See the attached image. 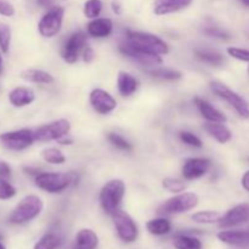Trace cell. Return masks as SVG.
Listing matches in <instances>:
<instances>
[{
	"label": "cell",
	"instance_id": "cell-1",
	"mask_svg": "<svg viewBox=\"0 0 249 249\" xmlns=\"http://www.w3.org/2000/svg\"><path fill=\"white\" fill-rule=\"evenodd\" d=\"M77 181L78 178L75 173L41 172L34 177L36 186L48 194H61L71 185L77 184Z\"/></svg>",
	"mask_w": 249,
	"mask_h": 249
},
{
	"label": "cell",
	"instance_id": "cell-2",
	"mask_svg": "<svg viewBox=\"0 0 249 249\" xmlns=\"http://www.w3.org/2000/svg\"><path fill=\"white\" fill-rule=\"evenodd\" d=\"M44 209V202L36 195H28L18 202L9 216V221L16 225H23L40 215Z\"/></svg>",
	"mask_w": 249,
	"mask_h": 249
},
{
	"label": "cell",
	"instance_id": "cell-3",
	"mask_svg": "<svg viewBox=\"0 0 249 249\" xmlns=\"http://www.w3.org/2000/svg\"><path fill=\"white\" fill-rule=\"evenodd\" d=\"M125 182L121 179L108 180L100 190L99 201L101 208L108 215H112L116 211L121 209L122 202L125 196Z\"/></svg>",
	"mask_w": 249,
	"mask_h": 249
},
{
	"label": "cell",
	"instance_id": "cell-4",
	"mask_svg": "<svg viewBox=\"0 0 249 249\" xmlns=\"http://www.w3.org/2000/svg\"><path fill=\"white\" fill-rule=\"evenodd\" d=\"M199 203L198 195L195 192H180L175 196L170 197L158 208L157 213L160 215H173V214H182L196 208Z\"/></svg>",
	"mask_w": 249,
	"mask_h": 249
},
{
	"label": "cell",
	"instance_id": "cell-5",
	"mask_svg": "<svg viewBox=\"0 0 249 249\" xmlns=\"http://www.w3.org/2000/svg\"><path fill=\"white\" fill-rule=\"evenodd\" d=\"M209 87H211L212 91H213L216 96L220 97V99L224 100L225 102H228V104L237 112V114L241 118L249 119V104L245 97L241 96L238 92L230 89L228 85L219 82V80H212V82L209 83Z\"/></svg>",
	"mask_w": 249,
	"mask_h": 249
},
{
	"label": "cell",
	"instance_id": "cell-6",
	"mask_svg": "<svg viewBox=\"0 0 249 249\" xmlns=\"http://www.w3.org/2000/svg\"><path fill=\"white\" fill-rule=\"evenodd\" d=\"M119 51L123 53L126 57L131 58L135 62L140 63L141 66H146V67H157V66L162 65L163 60L162 56L158 55V53H152L150 50H146V49L140 48V46L135 45L131 41H129L128 39L123 41V43L119 44Z\"/></svg>",
	"mask_w": 249,
	"mask_h": 249
},
{
	"label": "cell",
	"instance_id": "cell-7",
	"mask_svg": "<svg viewBox=\"0 0 249 249\" xmlns=\"http://www.w3.org/2000/svg\"><path fill=\"white\" fill-rule=\"evenodd\" d=\"M126 39L133 44H135V45L152 51L155 53H158L160 56H165L169 53V45L162 38L152 33L128 29L126 31Z\"/></svg>",
	"mask_w": 249,
	"mask_h": 249
},
{
	"label": "cell",
	"instance_id": "cell-8",
	"mask_svg": "<svg viewBox=\"0 0 249 249\" xmlns=\"http://www.w3.org/2000/svg\"><path fill=\"white\" fill-rule=\"evenodd\" d=\"M65 18V7L53 6L43 15L38 23V32L43 38L50 39L61 32Z\"/></svg>",
	"mask_w": 249,
	"mask_h": 249
},
{
	"label": "cell",
	"instance_id": "cell-9",
	"mask_svg": "<svg viewBox=\"0 0 249 249\" xmlns=\"http://www.w3.org/2000/svg\"><path fill=\"white\" fill-rule=\"evenodd\" d=\"M71 129H72V125L68 119H56L36 128L34 130V138H36V141H40V142L57 141L63 136L70 135Z\"/></svg>",
	"mask_w": 249,
	"mask_h": 249
},
{
	"label": "cell",
	"instance_id": "cell-10",
	"mask_svg": "<svg viewBox=\"0 0 249 249\" xmlns=\"http://www.w3.org/2000/svg\"><path fill=\"white\" fill-rule=\"evenodd\" d=\"M111 216L114 228H116L117 235L124 243H133L138 240V225L126 212L118 209Z\"/></svg>",
	"mask_w": 249,
	"mask_h": 249
},
{
	"label": "cell",
	"instance_id": "cell-11",
	"mask_svg": "<svg viewBox=\"0 0 249 249\" xmlns=\"http://www.w3.org/2000/svg\"><path fill=\"white\" fill-rule=\"evenodd\" d=\"M36 141L34 130L31 129H18V130L5 131L0 134V143L5 148L11 151H23L31 147Z\"/></svg>",
	"mask_w": 249,
	"mask_h": 249
},
{
	"label": "cell",
	"instance_id": "cell-12",
	"mask_svg": "<svg viewBox=\"0 0 249 249\" xmlns=\"http://www.w3.org/2000/svg\"><path fill=\"white\" fill-rule=\"evenodd\" d=\"M87 45V34L84 32L78 31L71 34L67 40H66L65 45H63L62 51H61V56H62L63 61L66 63H70V65L75 63Z\"/></svg>",
	"mask_w": 249,
	"mask_h": 249
},
{
	"label": "cell",
	"instance_id": "cell-13",
	"mask_svg": "<svg viewBox=\"0 0 249 249\" xmlns=\"http://www.w3.org/2000/svg\"><path fill=\"white\" fill-rule=\"evenodd\" d=\"M90 106L99 114H109L117 108V100L104 89H92L89 94Z\"/></svg>",
	"mask_w": 249,
	"mask_h": 249
},
{
	"label": "cell",
	"instance_id": "cell-14",
	"mask_svg": "<svg viewBox=\"0 0 249 249\" xmlns=\"http://www.w3.org/2000/svg\"><path fill=\"white\" fill-rule=\"evenodd\" d=\"M211 168V160L206 157L187 158L181 168V174L185 180L192 181L204 177Z\"/></svg>",
	"mask_w": 249,
	"mask_h": 249
},
{
	"label": "cell",
	"instance_id": "cell-15",
	"mask_svg": "<svg viewBox=\"0 0 249 249\" xmlns=\"http://www.w3.org/2000/svg\"><path fill=\"white\" fill-rule=\"evenodd\" d=\"M249 221V203H240L221 215L218 225L220 229H231Z\"/></svg>",
	"mask_w": 249,
	"mask_h": 249
},
{
	"label": "cell",
	"instance_id": "cell-16",
	"mask_svg": "<svg viewBox=\"0 0 249 249\" xmlns=\"http://www.w3.org/2000/svg\"><path fill=\"white\" fill-rule=\"evenodd\" d=\"M194 0H153V14L157 16L181 11L192 4Z\"/></svg>",
	"mask_w": 249,
	"mask_h": 249
},
{
	"label": "cell",
	"instance_id": "cell-17",
	"mask_svg": "<svg viewBox=\"0 0 249 249\" xmlns=\"http://www.w3.org/2000/svg\"><path fill=\"white\" fill-rule=\"evenodd\" d=\"M9 102L16 108H22V107L29 106L36 101V92L27 87H16L10 90L7 95Z\"/></svg>",
	"mask_w": 249,
	"mask_h": 249
},
{
	"label": "cell",
	"instance_id": "cell-18",
	"mask_svg": "<svg viewBox=\"0 0 249 249\" xmlns=\"http://www.w3.org/2000/svg\"><path fill=\"white\" fill-rule=\"evenodd\" d=\"M195 105H196L201 116L207 122H214V123H226L228 122L225 114L221 111H219L218 108H215L207 100L202 99V97H195Z\"/></svg>",
	"mask_w": 249,
	"mask_h": 249
},
{
	"label": "cell",
	"instance_id": "cell-19",
	"mask_svg": "<svg viewBox=\"0 0 249 249\" xmlns=\"http://www.w3.org/2000/svg\"><path fill=\"white\" fill-rule=\"evenodd\" d=\"M112 31H113V22L106 17H102V18L97 17V18L91 19L87 26L88 36L97 39L107 38L111 36Z\"/></svg>",
	"mask_w": 249,
	"mask_h": 249
},
{
	"label": "cell",
	"instance_id": "cell-20",
	"mask_svg": "<svg viewBox=\"0 0 249 249\" xmlns=\"http://www.w3.org/2000/svg\"><path fill=\"white\" fill-rule=\"evenodd\" d=\"M117 89L124 97H129L135 94L139 89V80L125 71H119L117 75Z\"/></svg>",
	"mask_w": 249,
	"mask_h": 249
},
{
	"label": "cell",
	"instance_id": "cell-21",
	"mask_svg": "<svg viewBox=\"0 0 249 249\" xmlns=\"http://www.w3.org/2000/svg\"><path fill=\"white\" fill-rule=\"evenodd\" d=\"M216 237L220 242L229 246H246L249 243V231L224 229L216 235Z\"/></svg>",
	"mask_w": 249,
	"mask_h": 249
},
{
	"label": "cell",
	"instance_id": "cell-22",
	"mask_svg": "<svg viewBox=\"0 0 249 249\" xmlns=\"http://www.w3.org/2000/svg\"><path fill=\"white\" fill-rule=\"evenodd\" d=\"M204 130L219 143H228L232 139V131L225 125V123H214V122H206Z\"/></svg>",
	"mask_w": 249,
	"mask_h": 249
},
{
	"label": "cell",
	"instance_id": "cell-23",
	"mask_svg": "<svg viewBox=\"0 0 249 249\" xmlns=\"http://www.w3.org/2000/svg\"><path fill=\"white\" fill-rule=\"evenodd\" d=\"M19 77L28 83H36V84H53L55 82V78L53 74L45 71L36 70V68H27L21 71Z\"/></svg>",
	"mask_w": 249,
	"mask_h": 249
},
{
	"label": "cell",
	"instance_id": "cell-24",
	"mask_svg": "<svg viewBox=\"0 0 249 249\" xmlns=\"http://www.w3.org/2000/svg\"><path fill=\"white\" fill-rule=\"evenodd\" d=\"M99 236L91 229H82L75 236V249H96Z\"/></svg>",
	"mask_w": 249,
	"mask_h": 249
},
{
	"label": "cell",
	"instance_id": "cell-25",
	"mask_svg": "<svg viewBox=\"0 0 249 249\" xmlns=\"http://www.w3.org/2000/svg\"><path fill=\"white\" fill-rule=\"evenodd\" d=\"M146 229L153 236H164L168 235L172 230V223L169 221V219L160 216V218L148 220L146 223Z\"/></svg>",
	"mask_w": 249,
	"mask_h": 249
},
{
	"label": "cell",
	"instance_id": "cell-26",
	"mask_svg": "<svg viewBox=\"0 0 249 249\" xmlns=\"http://www.w3.org/2000/svg\"><path fill=\"white\" fill-rule=\"evenodd\" d=\"M195 56L201 62L208 63L212 66H221L224 63V57L220 53L211 49H196Z\"/></svg>",
	"mask_w": 249,
	"mask_h": 249
},
{
	"label": "cell",
	"instance_id": "cell-27",
	"mask_svg": "<svg viewBox=\"0 0 249 249\" xmlns=\"http://www.w3.org/2000/svg\"><path fill=\"white\" fill-rule=\"evenodd\" d=\"M221 218V214L216 211H199L191 215V220L196 224H203V225H212L218 224Z\"/></svg>",
	"mask_w": 249,
	"mask_h": 249
},
{
	"label": "cell",
	"instance_id": "cell-28",
	"mask_svg": "<svg viewBox=\"0 0 249 249\" xmlns=\"http://www.w3.org/2000/svg\"><path fill=\"white\" fill-rule=\"evenodd\" d=\"M174 247L177 249H202L203 245L197 237L189 235H178L174 238Z\"/></svg>",
	"mask_w": 249,
	"mask_h": 249
},
{
	"label": "cell",
	"instance_id": "cell-29",
	"mask_svg": "<svg viewBox=\"0 0 249 249\" xmlns=\"http://www.w3.org/2000/svg\"><path fill=\"white\" fill-rule=\"evenodd\" d=\"M41 158L49 164L61 165L66 162V156L57 147H48L41 151Z\"/></svg>",
	"mask_w": 249,
	"mask_h": 249
},
{
	"label": "cell",
	"instance_id": "cell-30",
	"mask_svg": "<svg viewBox=\"0 0 249 249\" xmlns=\"http://www.w3.org/2000/svg\"><path fill=\"white\" fill-rule=\"evenodd\" d=\"M150 74L152 77L160 78L163 80H179L182 78V73L180 71L174 70V68H168V67H158L155 68L153 71H150Z\"/></svg>",
	"mask_w": 249,
	"mask_h": 249
},
{
	"label": "cell",
	"instance_id": "cell-31",
	"mask_svg": "<svg viewBox=\"0 0 249 249\" xmlns=\"http://www.w3.org/2000/svg\"><path fill=\"white\" fill-rule=\"evenodd\" d=\"M102 4L101 0H87L84 2V6H83V12H84V16L89 19L97 18L100 16L102 11Z\"/></svg>",
	"mask_w": 249,
	"mask_h": 249
},
{
	"label": "cell",
	"instance_id": "cell-32",
	"mask_svg": "<svg viewBox=\"0 0 249 249\" xmlns=\"http://www.w3.org/2000/svg\"><path fill=\"white\" fill-rule=\"evenodd\" d=\"M11 38L12 32L9 24L0 22V50H1V53H9L10 45H11Z\"/></svg>",
	"mask_w": 249,
	"mask_h": 249
},
{
	"label": "cell",
	"instance_id": "cell-33",
	"mask_svg": "<svg viewBox=\"0 0 249 249\" xmlns=\"http://www.w3.org/2000/svg\"><path fill=\"white\" fill-rule=\"evenodd\" d=\"M58 237L53 232L45 233L38 240V242L34 245L33 249H56L58 247Z\"/></svg>",
	"mask_w": 249,
	"mask_h": 249
},
{
	"label": "cell",
	"instance_id": "cell-34",
	"mask_svg": "<svg viewBox=\"0 0 249 249\" xmlns=\"http://www.w3.org/2000/svg\"><path fill=\"white\" fill-rule=\"evenodd\" d=\"M163 189L167 190L168 192H172V194H180V192H184L186 190L187 185L185 184L182 180L175 179V178H164L162 181Z\"/></svg>",
	"mask_w": 249,
	"mask_h": 249
},
{
	"label": "cell",
	"instance_id": "cell-35",
	"mask_svg": "<svg viewBox=\"0 0 249 249\" xmlns=\"http://www.w3.org/2000/svg\"><path fill=\"white\" fill-rule=\"evenodd\" d=\"M107 139H108V141L112 143V145L116 146V147L119 148V150H122V151L133 150V145H131L128 140H125L123 136L119 135V134L108 133L107 134Z\"/></svg>",
	"mask_w": 249,
	"mask_h": 249
},
{
	"label": "cell",
	"instance_id": "cell-36",
	"mask_svg": "<svg viewBox=\"0 0 249 249\" xmlns=\"http://www.w3.org/2000/svg\"><path fill=\"white\" fill-rule=\"evenodd\" d=\"M179 138L185 145L190 146V147H195V148H202L203 147V141L198 138L197 135H195L194 133L191 131H180Z\"/></svg>",
	"mask_w": 249,
	"mask_h": 249
},
{
	"label": "cell",
	"instance_id": "cell-37",
	"mask_svg": "<svg viewBox=\"0 0 249 249\" xmlns=\"http://www.w3.org/2000/svg\"><path fill=\"white\" fill-rule=\"evenodd\" d=\"M16 187L12 186L7 180L0 179V201H7L16 196Z\"/></svg>",
	"mask_w": 249,
	"mask_h": 249
},
{
	"label": "cell",
	"instance_id": "cell-38",
	"mask_svg": "<svg viewBox=\"0 0 249 249\" xmlns=\"http://www.w3.org/2000/svg\"><path fill=\"white\" fill-rule=\"evenodd\" d=\"M226 53L232 58L249 63V50H247V49L237 48V46H229V48H226Z\"/></svg>",
	"mask_w": 249,
	"mask_h": 249
},
{
	"label": "cell",
	"instance_id": "cell-39",
	"mask_svg": "<svg viewBox=\"0 0 249 249\" xmlns=\"http://www.w3.org/2000/svg\"><path fill=\"white\" fill-rule=\"evenodd\" d=\"M204 33L208 36H213V38H219V39H229L230 38V34L228 32L223 31L220 28H214V27H209V28L204 29Z\"/></svg>",
	"mask_w": 249,
	"mask_h": 249
},
{
	"label": "cell",
	"instance_id": "cell-40",
	"mask_svg": "<svg viewBox=\"0 0 249 249\" xmlns=\"http://www.w3.org/2000/svg\"><path fill=\"white\" fill-rule=\"evenodd\" d=\"M0 15L5 17H12L15 15V7L7 0H0Z\"/></svg>",
	"mask_w": 249,
	"mask_h": 249
},
{
	"label": "cell",
	"instance_id": "cell-41",
	"mask_svg": "<svg viewBox=\"0 0 249 249\" xmlns=\"http://www.w3.org/2000/svg\"><path fill=\"white\" fill-rule=\"evenodd\" d=\"M11 178V167L5 160H0V179H10Z\"/></svg>",
	"mask_w": 249,
	"mask_h": 249
},
{
	"label": "cell",
	"instance_id": "cell-42",
	"mask_svg": "<svg viewBox=\"0 0 249 249\" xmlns=\"http://www.w3.org/2000/svg\"><path fill=\"white\" fill-rule=\"evenodd\" d=\"M82 56H83V60H84V62L89 63V62H91V61L95 58V51L92 50L91 46L87 45V46H85L84 50H83Z\"/></svg>",
	"mask_w": 249,
	"mask_h": 249
},
{
	"label": "cell",
	"instance_id": "cell-43",
	"mask_svg": "<svg viewBox=\"0 0 249 249\" xmlns=\"http://www.w3.org/2000/svg\"><path fill=\"white\" fill-rule=\"evenodd\" d=\"M111 7H112V11L114 12L116 15H122V12H123V9H122V4L118 1V0H113V1L111 2Z\"/></svg>",
	"mask_w": 249,
	"mask_h": 249
},
{
	"label": "cell",
	"instance_id": "cell-44",
	"mask_svg": "<svg viewBox=\"0 0 249 249\" xmlns=\"http://www.w3.org/2000/svg\"><path fill=\"white\" fill-rule=\"evenodd\" d=\"M241 185H242V187L246 190V191L249 192V170H247V172L242 175V179H241Z\"/></svg>",
	"mask_w": 249,
	"mask_h": 249
},
{
	"label": "cell",
	"instance_id": "cell-45",
	"mask_svg": "<svg viewBox=\"0 0 249 249\" xmlns=\"http://www.w3.org/2000/svg\"><path fill=\"white\" fill-rule=\"evenodd\" d=\"M23 170L27 173V174L34 175V177H36V175H38L39 173H41L39 169H36V168H31V167H24Z\"/></svg>",
	"mask_w": 249,
	"mask_h": 249
},
{
	"label": "cell",
	"instance_id": "cell-46",
	"mask_svg": "<svg viewBox=\"0 0 249 249\" xmlns=\"http://www.w3.org/2000/svg\"><path fill=\"white\" fill-rule=\"evenodd\" d=\"M57 142L60 143V145H71L72 143V139L68 138V135L63 136V138H61L60 140H57Z\"/></svg>",
	"mask_w": 249,
	"mask_h": 249
},
{
	"label": "cell",
	"instance_id": "cell-47",
	"mask_svg": "<svg viewBox=\"0 0 249 249\" xmlns=\"http://www.w3.org/2000/svg\"><path fill=\"white\" fill-rule=\"evenodd\" d=\"M39 4L41 5V6H49V5L51 4V0H38Z\"/></svg>",
	"mask_w": 249,
	"mask_h": 249
},
{
	"label": "cell",
	"instance_id": "cell-48",
	"mask_svg": "<svg viewBox=\"0 0 249 249\" xmlns=\"http://www.w3.org/2000/svg\"><path fill=\"white\" fill-rule=\"evenodd\" d=\"M241 2H242L243 5H245V6H247V7H249V0H240Z\"/></svg>",
	"mask_w": 249,
	"mask_h": 249
},
{
	"label": "cell",
	"instance_id": "cell-49",
	"mask_svg": "<svg viewBox=\"0 0 249 249\" xmlns=\"http://www.w3.org/2000/svg\"><path fill=\"white\" fill-rule=\"evenodd\" d=\"M1 71H2V58L1 56H0V73H1Z\"/></svg>",
	"mask_w": 249,
	"mask_h": 249
},
{
	"label": "cell",
	"instance_id": "cell-50",
	"mask_svg": "<svg viewBox=\"0 0 249 249\" xmlns=\"http://www.w3.org/2000/svg\"><path fill=\"white\" fill-rule=\"evenodd\" d=\"M0 249H6V248H5V246H4V245H2V243H1V242H0Z\"/></svg>",
	"mask_w": 249,
	"mask_h": 249
},
{
	"label": "cell",
	"instance_id": "cell-51",
	"mask_svg": "<svg viewBox=\"0 0 249 249\" xmlns=\"http://www.w3.org/2000/svg\"><path fill=\"white\" fill-rule=\"evenodd\" d=\"M247 74H248V77H249V65H248V68H247Z\"/></svg>",
	"mask_w": 249,
	"mask_h": 249
}]
</instances>
